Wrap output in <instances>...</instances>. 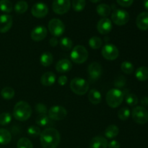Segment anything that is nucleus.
Returning a JSON list of instances; mask_svg holds the SVG:
<instances>
[{
  "mask_svg": "<svg viewBox=\"0 0 148 148\" xmlns=\"http://www.w3.org/2000/svg\"><path fill=\"white\" fill-rule=\"evenodd\" d=\"M40 140L43 148H56L60 143L61 136L58 130L50 127L41 132Z\"/></svg>",
  "mask_w": 148,
  "mask_h": 148,
  "instance_id": "obj_1",
  "label": "nucleus"
},
{
  "mask_svg": "<svg viewBox=\"0 0 148 148\" xmlns=\"http://www.w3.org/2000/svg\"><path fill=\"white\" fill-rule=\"evenodd\" d=\"M32 114V108L25 101H19L14 106L13 116L17 121H25L28 119Z\"/></svg>",
  "mask_w": 148,
  "mask_h": 148,
  "instance_id": "obj_2",
  "label": "nucleus"
},
{
  "mask_svg": "<svg viewBox=\"0 0 148 148\" xmlns=\"http://www.w3.org/2000/svg\"><path fill=\"white\" fill-rule=\"evenodd\" d=\"M124 95L123 91H121L118 88H114L111 89L107 92L106 100L107 104L111 108H117L124 101Z\"/></svg>",
  "mask_w": 148,
  "mask_h": 148,
  "instance_id": "obj_3",
  "label": "nucleus"
},
{
  "mask_svg": "<svg viewBox=\"0 0 148 148\" xmlns=\"http://www.w3.org/2000/svg\"><path fill=\"white\" fill-rule=\"evenodd\" d=\"M70 58L72 62L77 64H83L88 58V51L82 45H78L74 47L70 53Z\"/></svg>",
  "mask_w": 148,
  "mask_h": 148,
  "instance_id": "obj_4",
  "label": "nucleus"
},
{
  "mask_svg": "<svg viewBox=\"0 0 148 148\" xmlns=\"http://www.w3.org/2000/svg\"><path fill=\"white\" fill-rule=\"evenodd\" d=\"M70 88L74 93L83 95L89 90V83L88 81L80 77H75L70 82Z\"/></svg>",
  "mask_w": 148,
  "mask_h": 148,
  "instance_id": "obj_5",
  "label": "nucleus"
},
{
  "mask_svg": "<svg viewBox=\"0 0 148 148\" xmlns=\"http://www.w3.org/2000/svg\"><path fill=\"white\" fill-rule=\"evenodd\" d=\"M133 120L139 124H145L148 121V111L145 107L137 106L132 111Z\"/></svg>",
  "mask_w": 148,
  "mask_h": 148,
  "instance_id": "obj_6",
  "label": "nucleus"
},
{
  "mask_svg": "<svg viewBox=\"0 0 148 148\" xmlns=\"http://www.w3.org/2000/svg\"><path fill=\"white\" fill-rule=\"evenodd\" d=\"M49 30L51 34L55 37H59L62 36L65 30L64 24L59 19L53 18L49 23Z\"/></svg>",
  "mask_w": 148,
  "mask_h": 148,
  "instance_id": "obj_7",
  "label": "nucleus"
},
{
  "mask_svg": "<svg viewBox=\"0 0 148 148\" xmlns=\"http://www.w3.org/2000/svg\"><path fill=\"white\" fill-rule=\"evenodd\" d=\"M111 20H112L113 23L117 25H124L130 20V14L125 10L116 9L113 12L112 15H111Z\"/></svg>",
  "mask_w": 148,
  "mask_h": 148,
  "instance_id": "obj_8",
  "label": "nucleus"
},
{
  "mask_svg": "<svg viewBox=\"0 0 148 148\" xmlns=\"http://www.w3.org/2000/svg\"><path fill=\"white\" fill-rule=\"evenodd\" d=\"M88 72L89 80L91 82H94L98 80L102 75V66L98 62H92L88 66Z\"/></svg>",
  "mask_w": 148,
  "mask_h": 148,
  "instance_id": "obj_9",
  "label": "nucleus"
},
{
  "mask_svg": "<svg viewBox=\"0 0 148 148\" xmlns=\"http://www.w3.org/2000/svg\"><path fill=\"white\" fill-rule=\"evenodd\" d=\"M101 53L104 59L109 61H113L118 58L119 55V51L116 46L114 45L106 44L105 46H103Z\"/></svg>",
  "mask_w": 148,
  "mask_h": 148,
  "instance_id": "obj_10",
  "label": "nucleus"
},
{
  "mask_svg": "<svg viewBox=\"0 0 148 148\" xmlns=\"http://www.w3.org/2000/svg\"><path fill=\"white\" fill-rule=\"evenodd\" d=\"M71 7L70 0H53L52 9L58 14H64L67 12Z\"/></svg>",
  "mask_w": 148,
  "mask_h": 148,
  "instance_id": "obj_11",
  "label": "nucleus"
},
{
  "mask_svg": "<svg viewBox=\"0 0 148 148\" xmlns=\"http://www.w3.org/2000/svg\"><path fill=\"white\" fill-rule=\"evenodd\" d=\"M48 114L51 119L59 121V120L64 119L66 116L67 111L64 107L61 106H55L49 109Z\"/></svg>",
  "mask_w": 148,
  "mask_h": 148,
  "instance_id": "obj_12",
  "label": "nucleus"
},
{
  "mask_svg": "<svg viewBox=\"0 0 148 148\" xmlns=\"http://www.w3.org/2000/svg\"><path fill=\"white\" fill-rule=\"evenodd\" d=\"M49 12V8L47 5L44 3L38 2L36 3L32 7L31 13L35 17L37 18H43L46 17Z\"/></svg>",
  "mask_w": 148,
  "mask_h": 148,
  "instance_id": "obj_13",
  "label": "nucleus"
},
{
  "mask_svg": "<svg viewBox=\"0 0 148 148\" xmlns=\"http://www.w3.org/2000/svg\"><path fill=\"white\" fill-rule=\"evenodd\" d=\"M97 29L101 34H108L112 29V23H111V20L107 17H103V18L101 19L97 24Z\"/></svg>",
  "mask_w": 148,
  "mask_h": 148,
  "instance_id": "obj_14",
  "label": "nucleus"
},
{
  "mask_svg": "<svg viewBox=\"0 0 148 148\" xmlns=\"http://www.w3.org/2000/svg\"><path fill=\"white\" fill-rule=\"evenodd\" d=\"M31 38L34 41H40L47 36V30L43 25H39L35 27L31 31Z\"/></svg>",
  "mask_w": 148,
  "mask_h": 148,
  "instance_id": "obj_15",
  "label": "nucleus"
},
{
  "mask_svg": "<svg viewBox=\"0 0 148 148\" xmlns=\"http://www.w3.org/2000/svg\"><path fill=\"white\" fill-rule=\"evenodd\" d=\"M12 25V17L9 14L0 15V33H4L10 30Z\"/></svg>",
  "mask_w": 148,
  "mask_h": 148,
  "instance_id": "obj_16",
  "label": "nucleus"
},
{
  "mask_svg": "<svg viewBox=\"0 0 148 148\" xmlns=\"http://www.w3.org/2000/svg\"><path fill=\"white\" fill-rule=\"evenodd\" d=\"M136 24L137 27L141 30H148V12H143L137 17Z\"/></svg>",
  "mask_w": 148,
  "mask_h": 148,
  "instance_id": "obj_17",
  "label": "nucleus"
},
{
  "mask_svg": "<svg viewBox=\"0 0 148 148\" xmlns=\"http://www.w3.org/2000/svg\"><path fill=\"white\" fill-rule=\"evenodd\" d=\"M108 141L106 138L101 136H96L91 140L90 143V148H107Z\"/></svg>",
  "mask_w": 148,
  "mask_h": 148,
  "instance_id": "obj_18",
  "label": "nucleus"
},
{
  "mask_svg": "<svg viewBox=\"0 0 148 148\" xmlns=\"http://www.w3.org/2000/svg\"><path fill=\"white\" fill-rule=\"evenodd\" d=\"M72 68V64L71 62L68 59H64L59 61L56 64V69L60 73H65L70 71Z\"/></svg>",
  "mask_w": 148,
  "mask_h": 148,
  "instance_id": "obj_19",
  "label": "nucleus"
},
{
  "mask_svg": "<svg viewBox=\"0 0 148 148\" xmlns=\"http://www.w3.org/2000/svg\"><path fill=\"white\" fill-rule=\"evenodd\" d=\"M56 82V75L51 72H47L42 75L40 82L43 86H51Z\"/></svg>",
  "mask_w": 148,
  "mask_h": 148,
  "instance_id": "obj_20",
  "label": "nucleus"
},
{
  "mask_svg": "<svg viewBox=\"0 0 148 148\" xmlns=\"http://www.w3.org/2000/svg\"><path fill=\"white\" fill-rule=\"evenodd\" d=\"M88 99L91 103L97 105V104L101 103V99H102V95L98 90L95 89H92L90 90L89 93H88Z\"/></svg>",
  "mask_w": 148,
  "mask_h": 148,
  "instance_id": "obj_21",
  "label": "nucleus"
},
{
  "mask_svg": "<svg viewBox=\"0 0 148 148\" xmlns=\"http://www.w3.org/2000/svg\"><path fill=\"white\" fill-rule=\"evenodd\" d=\"M12 140V135L8 130L0 129V145H8Z\"/></svg>",
  "mask_w": 148,
  "mask_h": 148,
  "instance_id": "obj_22",
  "label": "nucleus"
},
{
  "mask_svg": "<svg viewBox=\"0 0 148 148\" xmlns=\"http://www.w3.org/2000/svg\"><path fill=\"white\" fill-rule=\"evenodd\" d=\"M135 77L139 81H145L148 79V67L140 66L136 70Z\"/></svg>",
  "mask_w": 148,
  "mask_h": 148,
  "instance_id": "obj_23",
  "label": "nucleus"
},
{
  "mask_svg": "<svg viewBox=\"0 0 148 148\" xmlns=\"http://www.w3.org/2000/svg\"><path fill=\"white\" fill-rule=\"evenodd\" d=\"M119 133V129L116 125H110L105 130V136L106 138L113 139L116 137Z\"/></svg>",
  "mask_w": 148,
  "mask_h": 148,
  "instance_id": "obj_24",
  "label": "nucleus"
},
{
  "mask_svg": "<svg viewBox=\"0 0 148 148\" xmlns=\"http://www.w3.org/2000/svg\"><path fill=\"white\" fill-rule=\"evenodd\" d=\"M53 55L49 52H44L40 57V62L43 66H49L53 63Z\"/></svg>",
  "mask_w": 148,
  "mask_h": 148,
  "instance_id": "obj_25",
  "label": "nucleus"
},
{
  "mask_svg": "<svg viewBox=\"0 0 148 148\" xmlns=\"http://www.w3.org/2000/svg\"><path fill=\"white\" fill-rule=\"evenodd\" d=\"M36 122L41 127H49L51 124V119L46 114H40L36 118Z\"/></svg>",
  "mask_w": 148,
  "mask_h": 148,
  "instance_id": "obj_26",
  "label": "nucleus"
},
{
  "mask_svg": "<svg viewBox=\"0 0 148 148\" xmlns=\"http://www.w3.org/2000/svg\"><path fill=\"white\" fill-rule=\"evenodd\" d=\"M96 12L101 17H108L111 13V7L106 4H101L96 7Z\"/></svg>",
  "mask_w": 148,
  "mask_h": 148,
  "instance_id": "obj_27",
  "label": "nucleus"
},
{
  "mask_svg": "<svg viewBox=\"0 0 148 148\" xmlns=\"http://www.w3.org/2000/svg\"><path fill=\"white\" fill-rule=\"evenodd\" d=\"M27 8H28L27 3L24 0H20V1H18L16 3L15 5H14V10L18 14H23V13L27 11Z\"/></svg>",
  "mask_w": 148,
  "mask_h": 148,
  "instance_id": "obj_28",
  "label": "nucleus"
},
{
  "mask_svg": "<svg viewBox=\"0 0 148 148\" xmlns=\"http://www.w3.org/2000/svg\"><path fill=\"white\" fill-rule=\"evenodd\" d=\"M14 89L11 87H5L3 88L1 91V95L4 99L5 100H10L12 99L14 96Z\"/></svg>",
  "mask_w": 148,
  "mask_h": 148,
  "instance_id": "obj_29",
  "label": "nucleus"
},
{
  "mask_svg": "<svg viewBox=\"0 0 148 148\" xmlns=\"http://www.w3.org/2000/svg\"><path fill=\"white\" fill-rule=\"evenodd\" d=\"M12 4L10 0H0V10L3 12L10 13L12 11Z\"/></svg>",
  "mask_w": 148,
  "mask_h": 148,
  "instance_id": "obj_30",
  "label": "nucleus"
},
{
  "mask_svg": "<svg viewBox=\"0 0 148 148\" xmlns=\"http://www.w3.org/2000/svg\"><path fill=\"white\" fill-rule=\"evenodd\" d=\"M89 46L93 49H98L103 46V40L101 38L94 36L90 38Z\"/></svg>",
  "mask_w": 148,
  "mask_h": 148,
  "instance_id": "obj_31",
  "label": "nucleus"
},
{
  "mask_svg": "<svg viewBox=\"0 0 148 148\" xmlns=\"http://www.w3.org/2000/svg\"><path fill=\"white\" fill-rule=\"evenodd\" d=\"M86 5L85 0H72V8L76 12H81L85 9Z\"/></svg>",
  "mask_w": 148,
  "mask_h": 148,
  "instance_id": "obj_32",
  "label": "nucleus"
},
{
  "mask_svg": "<svg viewBox=\"0 0 148 148\" xmlns=\"http://www.w3.org/2000/svg\"><path fill=\"white\" fill-rule=\"evenodd\" d=\"M121 69L124 73L127 74V75H130V74H132L134 72V65L132 64V63H131L130 62L126 61V62H124L121 63Z\"/></svg>",
  "mask_w": 148,
  "mask_h": 148,
  "instance_id": "obj_33",
  "label": "nucleus"
},
{
  "mask_svg": "<svg viewBox=\"0 0 148 148\" xmlns=\"http://www.w3.org/2000/svg\"><path fill=\"white\" fill-rule=\"evenodd\" d=\"M59 43H60L61 48L65 51H69L72 48V40L69 38H62Z\"/></svg>",
  "mask_w": 148,
  "mask_h": 148,
  "instance_id": "obj_34",
  "label": "nucleus"
},
{
  "mask_svg": "<svg viewBox=\"0 0 148 148\" xmlns=\"http://www.w3.org/2000/svg\"><path fill=\"white\" fill-rule=\"evenodd\" d=\"M17 148H33L31 141L26 137H23L18 140L17 144Z\"/></svg>",
  "mask_w": 148,
  "mask_h": 148,
  "instance_id": "obj_35",
  "label": "nucleus"
},
{
  "mask_svg": "<svg viewBox=\"0 0 148 148\" xmlns=\"http://www.w3.org/2000/svg\"><path fill=\"white\" fill-rule=\"evenodd\" d=\"M126 102L130 106H134L138 103V98L136 95L133 93H127L126 94Z\"/></svg>",
  "mask_w": 148,
  "mask_h": 148,
  "instance_id": "obj_36",
  "label": "nucleus"
},
{
  "mask_svg": "<svg viewBox=\"0 0 148 148\" xmlns=\"http://www.w3.org/2000/svg\"><path fill=\"white\" fill-rule=\"evenodd\" d=\"M130 110L128 108H122L118 111V117L122 121H126L130 116Z\"/></svg>",
  "mask_w": 148,
  "mask_h": 148,
  "instance_id": "obj_37",
  "label": "nucleus"
},
{
  "mask_svg": "<svg viewBox=\"0 0 148 148\" xmlns=\"http://www.w3.org/2000/svg\"><path fill=\"white\" fill-rule=\"evenodd\" d=\"M27 134L30 136V137H36L40 135V129L38 127H36V126H30L27 128Z\"/></svg>",
  "mask_w": 148,
  "mask_h": 148,
  "instance_id": "obj_38",
  "label": "nucleus"
},
{
  "mask_svg": "<svg viewBox=\"0 0 148 148\" xmlns=\"http://www.w3.org/2000/svg\"><path fill=\"white\" fill-rule=\"evenodd\" d=\"M12 121V116L9 113H2L0 114V124L7 125Z\"/></svg>",
  "mask_w": 148,
  "mask_h": 148,
  "instance_id": "obj_39",
  "label": "nucleus"
},
{
  "mask_svg": "<svg viewBox=\"0 0 148 148\" xmlns=\"http://www.w3.org/2000/svg\"><path fill=\"white\" fill-rule=\"evenodd\" d=\"M126 82H127V79L122 75H119V76L117 77L115 79V81H114V85L118 89L119 88H123V87L125 85Z\"/></svg>",
  "mask_w": 148,
  "mask_h": 148,
  "instance_id": "obj_40",
  "label": "nucleus"
},
{
  "mask_svg": "<svg viewBox=\"0 0 148 148\" xmlns=\"http://www.w3.org/2000/svg\"><path fill=\"white\" fill-rule=\"evenodd\" d=\"M35 109L38 114H46L47 113V108L46 106L43 103H37L35 106Z\"/></svg>",
  "mask_w": 148,
  "mask_h": 148,
  "instance_id": "obj_41",
  "label": "nucleus"
},
{
  "mask_svg": "<svg viewBox=\"0 0 148 148\" xmlns=\"http://www.w3.org/2000/svg\"><path fill=\"white\" fill-rule=\"evenodd\" d=\"M116 1L121 7H129L133 4L134 0H116Z\"/></svg>",
  "mask_w": 148,
  "mask_h": 148,
  "instance_id": "obj_42",
  "label": "nucleus"
},
{
  "mask_svg": "<svg viewBox=\"0 0 148 148\" xmlns=\"http://www.w3.org/2000/svg\"><path fill=\"white\" fill-rule=\"evenodd\" d=\"M68 80L67 77L65 76V75H62V76H60L58 79V83L61 85V86H64L66 84Z\"/></svg>",
  "mask_w": 148,
  "mask_h": 148,
  "instance_id": "obj_43",
  "label": "nucleus"
},
{
  "mask_svg": "<svg viewBox=\"0 0 148 148\" xmlns=\"http://www.w3.org/2000/svg\"><path fill=\"white\" fill-rule=\"evenodd\" d=\"M108 148H120L121 145L117 140H111L109 143H108Z\"/></svg>",
  "mask_w": 148,
  "mask_h": 148,
  "instance_id": "obj_44",
  "label": "nucleus"
},
{
  "mask_svg": "<svg viewBox=\"0 0 148 148\" xmlns=\"http://www.w3.org/2000/svg\"><path fill=\"white\" fill-rule=\"evenodd\" d=\"M49 43H50V45L52 47H55L58 44V40L56 39V38H51L50 40H49Z\"/></svg>",
  "mask_w": 148,
  "mask_h": 148,
  "instance_id": "obj_45",
  "label": "nucleus"
},
{
  "mask_svg": "<svg viewBox=\"0 0 148 148\" xmlns=\"http://www.w3.org/2000/svg\"><path fill=\"white\" fill-rule=\"evenodd\" d=\"M141 103L144 106L148 105V97H144V98H142Z\"/></svg>",
  "mask_w": 148,
  "mask_h": 148,
  "instance_id": "obj_46",
  "label": "nucleus"
},
{
  "mask_svg": "<svg viewBox=\"0 0 148 148\" xmlns=\"http://www.w3.org/2000/svg\"><path fill=\"white\" fill-rule=\"evenodd\" d=\"M143 4H144V7L145 8V10H147L148 11V0H144Z\"/></svg>",
  "mask_w": 148,
  "mask_h": 148,
  "instance_id": "obj_47",
  "label": "nucleus"
},
{
  "mask_svg": "<svg viewBox=\"0 0 148 148\" xmlns=\"http://www.w3.org/2000/svg\"><path fill=\"white\" fill-rule=\"evenodd\" d=\"M90 1L92 3H97V2H98V1H101V0H90Z\"/></svg>",
  "mask_w": 148,
  "mask_h": 148,
  "instance_id": "obj_48",
  "label": "nucleus"
}]
</instances>
